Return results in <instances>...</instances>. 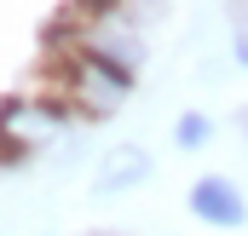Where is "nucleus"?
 I'll list each match as a JSON object with an SVG mask.
<instances>
[{"label": "nucleus", "mask_w": 248, "mask_h": 236, "mask_svg": "<svg viewBox=\"0 0 248 236\" xmlns=\"http://www.w3.org/2000/svg\"><path fill=\"white\" fill-rule=\"evenodd\" d=\"M98 236H104V231H98Z\"/></svg>", "instance_id": "obj_5"}, {"label": "nucleus", "mask_w": 248, "mask_h": 236, "mask_svg": "<svg viewBox=\"0 0 248 236\" xmlns=\"http://www.w3.org/2000/svg\"><path fill=\"white\" fill-rule=\"evenodd\" d=\"M190 213L208 225H243V196L225 178H196L190 184Z\"/></svg>", "instance_id": "obj_1"}, {"label": "nucleus", "mask_w": 248, "mask_h": 236, "mask_svg": "<svg viewBox=\"0 0 248 236\" xmlns=\"http://www.w3.org/2000/svg\"><path fill=\"white\" fill-rule=\"evenodd\" d=\"M144 173H150V156H144L139 144H116V150H104V162H98V190H104V196L133 190V184H144Z\"/></svg>", "instance_id": "obj_3"}, {"label": "nucleus", "mask_w": 248, "mask_h": 236, "mask_svg": "<svg viewBox=\"0 0 248 236\" xmlns=\"http://www.w3.org/2000/svg\"><path fill=\"white\" fill-rule=\"evenodd\" d=\"M75 87H81V98H87L93 110H116V104H122V92H127V75H122L110 58H104V52H98V58L81 63Z\"/></svg>", "instance_id": "obj_2"}, {"label": "nucleus", "mask_w": 248, "mask_h": 236, "mask_svg": "<svg viewBox=\"0 0 248 236\" xmlns=\"http://www.w3.org/2000/svg\"><path fill=\"white\" fill-rule=\"evenodd\" d=\"M173 138H179L185 150H196V144L208 138V121H202V116H179V127H173Z\"/></svg>", "instance_id": "obj_4"}]
</instances>
